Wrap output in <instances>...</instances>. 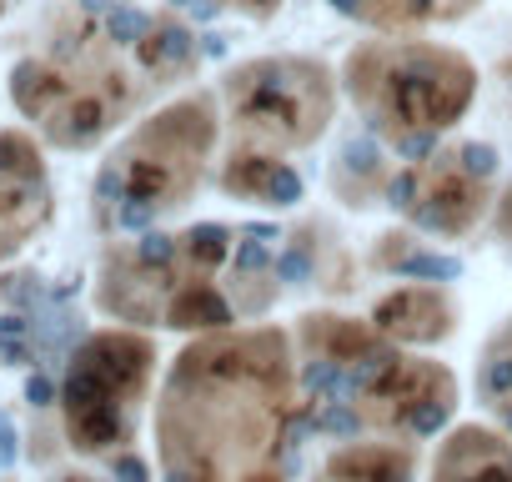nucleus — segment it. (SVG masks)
<instances>
[{
	"mask_svg": "<svg viewBox=\"0 0 512 482\" xmlns=\"http://www.w3.org/2000/svg\"><path fill=\"white\" fill-rule=\"evenodd\" d=\"M151 367V347L126 332H101L81 342V352L66 367L61 382V412H66V437L81 452H111L131 442V407L141 397Z\"/></svg>",
	"mask_w": 512,
	"mask_h": 482,
	"instance_id": "2",
	"label": "nucleus"
},
{
	"mask_svg": "<svg viewBox=\"0 0 512 482\" xmlns=\"http://www.w3.org/2000/svg\"><path fill=\"white\" fill-rule=\"evenodd\" d=\"M397 272L402 277H457V262H447V257H412Z\"/></svg>",
	"mask_w": 512,
	"mask_h": 482,
	"instance_id": "5",
	"label": "nucleus"
},
{
	"mask_svg": "<svg viewBox=\"0 0 512 482\" xmlns=\"http://www.w3.org/2000/svg\"><path fill=\"white\" fill-rule=\"evenodd\" d=\"M482 392L487 397H512V357H492L482 367Z\"/></svg>",
	"mask_w": 512,
	"mask_h": 482,
	"instance_id": "4",
	"label": "nucleus"
},
{
	"mask_svg": "<svg viewBox=\"0 0 512 482\" xmlns=\"http://www.w3.org/2000/svg\"><path fill=\"white\" fill-rule=\"evenodd\" d=\"M51 216V181L41 146L6 126L0 131V257H16Z\"/></svg>",
	"mask_w": 512,
	"mask_h": 482,
	"instance_id": "3",
	"label": "nucleus"
},
{
	"mask_svg": "<svg viewBox=\"0 0 512 482\" xmlns=\"http://www.w3.org/2000/svg\"><path fill=\"white\" fill-rule=\"evenodd\" d=\"M116 0H71L51 16L46 36L11 66L16 111L56 146L86 151L96 146L141 96V81L121 56L141 51L106 26Z\"/></svg>",
	"mask_w": 512,
	"mask_h": 482,
	"instance_id": "1",
	"label": "nucleus"
},
{
	"mask_svg": "<svg viewBox=\"0 0 512 482\" xmlns=\"http://www.w3.org/2000/svg\"><path fill=\"white\" fill-rule=\"evenodd\" d=\"M236 267H241V272H256V267H267V247H262V241H246V247L236 252Z\"/></svg>",
	"mask_w": 512,
	"mask_h": 482,
	"instance_id": "6",
	"label": "nucleus"
}]
</instances>
